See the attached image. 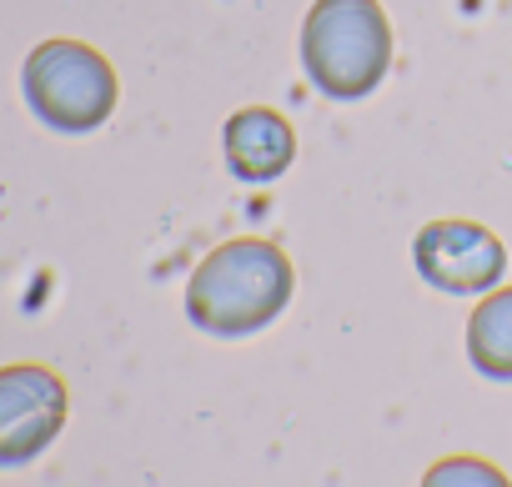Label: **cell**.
Instances as JSON below:
<instances>
[{
    "instance_id": "cell-1",
    "label": "cell",
    "mask_w": 512,
    "mask_h": 487,
    "mask_svg": "<svg viewBox=\"0 0 512 487\" xmlns=\"http://www.w3.org/2000/svg\"><path fill=\"white\" fill-rule=\"evenodd\" d=\"M287 297H292V262L282 257V247L236 236L191 272L186 317L211 337H246L272 327Z\"/></svg>"
},
{
    "instance_id": "cell-2",
    "label": "cell",
    "mask_w": 512,
    "mask_h": 487,
    "mask_svg": "<svg viewBox=\"0 0 512 487\" xmlns=\"http://www.w3.org/2000/svg\"><path fill=\"white\" fill-rule=\"evenodd\" d=\"M312 86L332 101H357L392 71V26L377 0H317L302 26Z\"/></svg>"
},
{
    "instance_id": "cell-3",
    "label": "cell",
    "mask_w": 512,
    "mask_h": 487,
    "mask_svg": "<svg viewBox=\"0 0 512 487\" xmlns=\"http://www.w3.org/2000/svg\"><path fill=\"white\" fill-rule=\"evenodd\" d=\"M26 101L56 131H96L116 106V71L81 41H46L26 61Z\"/></svg>"
},
{
    "instance_id": "cell-4",
    "label": "cell",
    "mask_w": 512,
    "mask_h": 487,
    "mask_svg": "<svg viewBox=\"0 0 512 487\" xmlns=\"http://www.w3.org/2000/svg\"><path fill=\"white\" fill-rule=\"evenodd\" d=\"M66 422V387L46 367L0 372V467L31 462Z\"/></svg>"
},
{
    "instance_id": "cell-5",
    "label": "cell",
    "mask_w": 512,
    "mask_h": 487,
    "mask_svg": "<svg viewBox=\"0 0 512 487\" xmlns=\"http://www.w3.org/2000/svg\"><path fill=\"white\" fill-rule=\"evenodd\" d=\"M502 267H507L502 241L472 221H437L417 236V272L452 297L497 287Z\"/></svg>"
},
{
    "instance_id": "cell-6",
    "label": "cell",
    "mask_w": 512,
    "mask_h": 487,
    "mask_svg": "<svg viewBox=\"0 0 512 487\" xmlns=\"http://www.w3.org/2000/svg\"><path fill=\"white\" fill-rule=\"evenodd\" d=\"M292 151H297V136L292 126L267 111V106H246L226 121V161L241 181H272L292 166Z\"/></svg>"
},
{
    "instance_id": "cell-7",
    "label": "cell",
    "mask_w": 512,
    "mask_h": 487,
    "mask_svg": "<svg viewBox=\"0 0 512 487\" xmlns=\"http://www.w3.org/2000/svg\"><path fill=\"white\" fill-rule=\"evenodd\" d=\"M467 357L482 377L512 382V287L492 292L467 322Z\"/></svg>"
},
{
    "instance_id": "cell-8",
    "label": "cell",
    "mask_w": 512,
    "mask_h": 487,
    "mask_svg": "<svg viewBox=\"0 0 512 487\" xmlns=\"http://www.w3.org/2000/svg\"><path fill=\"white\" fill-rule=\"evenodd\" d=\"M422 487H512V482L482 457H447L422 477Z\"/></svg>"
}]
</instances>
